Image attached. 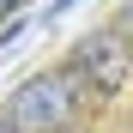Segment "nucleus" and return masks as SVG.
Listing matches in <instances>:
<instances>
[{"mask_svg":"<svg viewBox=\"0 0 133 133\" xmlns=\"http://www.w3.org/2000/svg\"><path fill=\"white\" fill-rule=\"evenodd\" d=\"M85 97H91V91L79 85L73 66H61V73H36V79H24V85L12 91L6 121H12L18 133H61Z\"/></svg>","mask_w":133,"mask_h":133,"instance_id":"nucleus-1","label":"nucleus"},{"mask_svg":"<svg viewBox=\"0 0 133 133\" xmlns=\"http://www.w3.org/2000/svg\"><path fill=\"white\" fill-rule=\"evenodd\" d=\"M66 66L79 73V85H85L91 97H115V91L133 85V49H127L121 30H91V36H79Z\"/></svg>","mask_w":133,"mask_h":133,"instance_id":"nucleus-2","label":"nucleus"},{"mask_svg":"<svg viewBox=\"0 0 133 133\" xmlns=\"http://www.w3.org/2000/svg\"><path fill=\"white\" fill-rule=\"evenodd\" d=\"M121 36L133 42V0H127V12H121Z\"/></svg>","mask_w":133,"mask_h":133,"instance_id":"nucleus-3","label":"nucleus"},{"mask_svg":"<svg viewBox=\"0 0 133 133\" xmlns=\"http://www.w3.org/2000/svg\"><path fill=\"white\" fill-rule=\"evenodd\" d=\"M6 12H18V0H0V18H6Z\"/></svg>","mask_w":133,"mask_h":133,"instance_id":"nucleus-4","label":"nucleus"},{"mask_svg":"<svg viewBox=\"0 0 133 133\" xmlns=\"http://www.w3.org/2000/svg\"><path fill=\"white\" fill-rule=\"evenodd\" d=\"M0 133H18V127H12V121H6V115H0Z\"/></svg>","mask_w":133,"mask_h":133,"instance_id":"nucleus-5","label":"nucleus"}]
</instances>
